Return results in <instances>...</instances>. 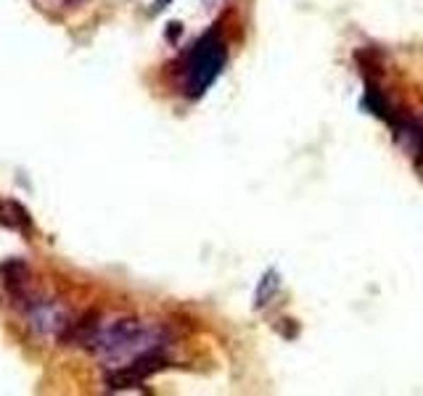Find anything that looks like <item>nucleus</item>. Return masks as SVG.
I'll use <instances>...</instances> for the list:
<instances>
[{
  "instance_id": "obj_1",
  "label": "nucleus",
  "mask_w": 423,
  "mask_h": 396,
  "mask_svg": "<svg viewBox=\"0 0 423 396\" xmlns=\"http://www.w3.org/2000/svg\"><path fill=\"white\" fill-rule=\"evenodd\" d=\"M225 56L228 50L217 32H207L193 42L182 64V90L188 98H199L212 88V82L220 77L225 66Z\"/></svg>"
},
{
  "instance_id": "obj_2",
  "label": "nucleus",
  "mask_w": 423,
  "mask_h": 396,
  "mask_svg": "<svg viewBox=\"0 0 423 396\" xmlns=\"http://www.w3.org/2000/svg\"><path fill=\"white\" fill-rule=\"evenodd\" d=\"M27 322L35 333L40 336H64L71 325L69 309L59 304V301H48V298H35L30 307L24 309Z\"/></svg>"
},
{
  "instance_id": "obj_3",
  "label": "nucleus",
  "mask_w": 423,
  "mask_h": 396,
  "mask_svg": "<svg viewBox=\"0 0 423 396\" xmlns=\"http://www.w3.org/2000/svg\"><path fill=\"white\" fill-rule=\"evenodd\" d=\"M164 354L156 351V354H146L141 359H132L127 365H120L114 367L109 375H106V386L114 388V391H124V388H135L141 386L143 380L149 375H153L156 370L164 367Z\"/></svg>"
},
{
  "instance_id": "obj_4",
  "label": "nucleus",
  "mask_w": 423,
  "mask_h": 396,
  "mask_svg": "<svg viewBox=\"0 0 423 396\" xmlns=\"http://www.w3.org/2000/svg\"><path fill=\"white\" fill-rule=\"evenodd\" d=\"M167 3H170V0H156V8H153V11H161V8H167Z\"/></svg>"
}]
</instances>
